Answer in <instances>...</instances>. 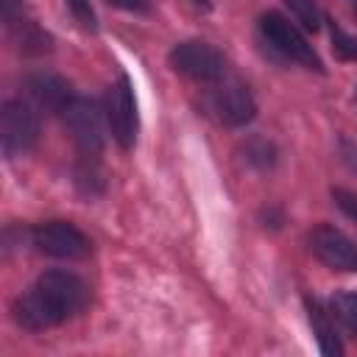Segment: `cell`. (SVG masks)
<instances>
[{"label": "cell", "instance_id": "8", "mask_svg": "<svg viewBox=\"0 0 357 357\" xmlns=\"http://www.w3.org/2000/svg\"><path fill=\"white\" fill-rule=\"evenodd\" d=\"M206 106H209V114L220 126H226V128H240V126L251 123L254 114H257V103H254L248 86H243L237 81L218 86L209 95V103Z\"/></svg>", "mask_w": 357, "mask_h": 357}, {"label": "cell", "instance_id": "19", "mask_svg": "<svg viewBox=\"0 0 357 357\" xmlns=\"http://www.w3.org/2000/svg\"><path fill=\"white\" fill-rule=\"evenodd\" d=\"M354 95H357V92H354Z\"/></svg>", "mask_w": 357, "mask_h": 357}, {"label": "cell", "instance_id": "17", "mask_svg": "<svg viewBox=\"0 0 357 357\" xmlns=\"http://www.w3.org/2000/svg\"><path fill=\"white\" fill-rule=\"evenodd\" d=\"M332 201H335V206H337L346 218H351V220L357 223V192H354V190L332 187Z\"/></svg>", "mask_w": 357, "mask_h": 357}, {"label": "cell", "instance_id": "13", "mask_svg": "<svg viewBox=\"0 0 357 357\" xmlns=\"http://www.w3.org/2000/svg\"><path fill=\"white\" fill-rule=\"evenodd\" d=\"M332 315L357 337V293L340 290L332 296Z\"/></svg>", "mask_w": 357, "mask_h": 357}, {"label": "cell", "instance_id": "9", "mask_svg": "<svg viewBox=\"0 0 357 357\" xmlns=\"http://www.w3.org/2000/svg\"><path fill=\"white\" fill-rule=\"evenodd\" d=\"M310 251L332 271L357 273V243L332 226H315L310 231Z\"/></svg>", "mask_w": 357, "mask_h": 357}, {"label": "cell", "instance_id": "18", "mask_svg": "<svg viewBox=\"0 0 357 357\" xmlns=\"http://www.w3.org/2000/svg\"><path fill=\"white\" fill-rule=\"evenodd\" d=\"M109 3L117 6V8H126V11H145L148 8L145 0H109Z\"/></svg>", "mask_w": 357, "mask_h": 357}, {"label": "cell", "instance_id": "16", "mask_svg": "<svg viewBox=\"0 0 357 357\" xmlns=\"http://www.w3.org/2000/svg\"><path fill=\"white\" fill-rule=\"evenodd\" d=\"M67 8L73 11L75 22L84 28V31H98V20H95V11L89 6V0H64Z\"/></svg>", "mask_w": 357, "mask_h": 357}, {"label": "cell", "instance_id": "14", "mask_svg": "<svg viewBox=\"0 0 357 357\" xmlns=\"http://www.w3.org/2000/svg\"><path fill=\"white\" fill-rule=\"evenodd\" d=\"M296 17V22H301L307 31H318L321 28V11L315 0H284Z\"/></svg>", "mask_w": 357, "mask_h": 357}, {"label": "cell", "instance_id": "4", "mask_svg": "<svg viewBox=\"0 0 357 357\" xmlns=\"http://www.w3.org/2000/svg\"><path fill=\"white\" fill-rule=\"evenodd\" d=\"M167 61L176 73L192 78V81H220L226 75V59L218 47L201 39H187L170 47Z\"/></svg>", "mask_w": 357, "mask_h": 357}, {"label": "cell", "instance_id": "7", "mask_svg": "<svg viewBox=\"0 0 357 357\" xmlns=\"http://www.w3.org/2000/svg\"><path fill=\"white\" fill-rule=\"evenodd\" d=\"M106 126L123 151L134 148L139 131V114H137V98L131 81L126 75H120L117 84H112L106 92Z\"/></svg>", "mask_w": 357, "mask_h": 357}, {"label": "cell", "instance_id": "11", "mask_svg": "<svg viewBox=\"0 0 357 357\" xmlns=\"http://www.w3.org/2000/svg\"><path fill=\"white\" fill-rule=\"evenodd\" d=\"M307 315H310L312 335L318 337V349L324 354H343V346H340L335 324H332V312H326L318 298H307Z\"/></svg>", "mask_w": 357, "mask_h": 357}, {"label": "cell", "instance_id": "12", "mask_svg": "<svg viewBox=\"0 0 357 357\" xmlns=\"http://www.w3.org/2000/svg\"><path fill=\"white\" fill-rule=\"evenodd\" d=\"M243 159H245L251 167H257V170H268V167H273V162H276V148H273L268 139H262V137H251V139L243 145Z\"/></svg>", "mask_w": 357, "mask_h": 357}, {"label": "cell", "instance_id": "5", "mask_svg": "<svg viewBox=\"0 0 357 357\" xmlns=\"http://www.w3.org/2000/svg\"><path fill=\"white\" fill-rule=\"evenodd\" d=\"M103 112L95 100L89 98H81L75 95L64 112H61V120L73 137V142L78 145V151L84 156H98L103 151Z\"/></svg>", "mask_w": 357, "mask_h": 357}, {"label": "cell", "instance_id": "15", "mask_svg": "<svg viewBox=\"0 0 357 357\" xmlns=\"http://www.w3.org/2000/svg\"><path fill=\"white\" fill-rule=\"evenodd\" d=\"M332 47L340 59H349V61H357V36H349L343 33L337 25H332Z\"/></svg>", "mask_w": 357, "mask_h": 357}, {"label": "cell", "instance_id": "1", "mask_svg": "<svg viewBox=\"0 0 357 357\" xmlns=\"http://www.w3.org/2000/svg\"><path fill=\"white\" fill-rule=\"evenodd\" d=\"M86 304L89 284L81 276L70 271H47L33 282V287L17 296L11 318L28 332H45L75 318Z\"/></svg>", "mask_w": 357, "mask_h": 357}, {"label": "cell", "instance_id": "2", "mask_svg": "<svg viewBox=\"0 0 357 357\" xmlns=\"http://www.w3.org/2000/svg\"><path fill=\"white\" fill-rule=\"evenodd\" d=\"M259 31H262V39L282 56V59H290L307 70H315V73H324V61L321 56L312 50V45L301 36V31L287 20L282 17L279 11H268L259 17Z\"/></svg>", "mask_w": 357, "mask_h": 357}, {"label": "cell", "instance_id": "10", "mask_svg": "<svg viewBox=\"0 0 357 357\" xmlns=\"http://www.w3.org/2000/svg\"><path fill=\"white\" fill-rule=\"evenodd\" d=\"M25 86H28L31 98H33L42 109L56 112V114H61L64 106L75 98L73 86H70L61 75H56V73H33V75H28Z\"/></svg>", "mask_w": 357, "mask_h": 357}, {"label": "cell", "instance_id": "6", "mask_svg": "<svg viewBox=\"0 0 357 357\" xmlns=\"http://www.w3.org/2000/svg\"><path fill=\"white\" fill-rule=\"evenodd\" d=\"M39 139V117L33 112L31 103L25 100H6L3 112H0V142H3V153L8 159L31 151Z\"/></svg>", "mask_w": 357, "mask_h": 357}, {"label": "cell", "instance_id": "3", "mask_svg": "<svg viewBox=\"0 0 357 357\" xmlns=\"http://www.w3.org/2000/svg\"><path fill=\"white\" fill-rule=\"evenodd\" d=\"M31 243L39 254H47L53 259H86L92 254V240L70 220H45L31 229Z\"/></svg>", "mask_w": 357, "mask_h": 357}]
</instances>
